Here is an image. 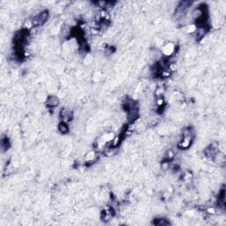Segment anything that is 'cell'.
<instances>
[{
    "label": "cell",
    "mask_w": 226,
    "mask_h": 226,
    "mask_svg": "<svg viewBox=\"0 0 226 226\" xmlns=\"http://www.w3.org/2000/svg\"><path fill=\"white\" fill-rule=\"evenodd\" d=\"M58 128H59L62 134H66L67 132H68V126H67V125L65 122H62V123L59 124Z\"/></svg>",
    "instance_id": "2"
},
{
    "label": "cell",
    "mask_w": 226,
    "mask_h": 226,
    "mask_svg": "<svg viewBox=\"0 0 226 226\" xmlns=\"http://www.w3.org/2000/svg\"><path fill=\"white\" fill-rule=\"evenodd\" d=\"M48 16H49V13H48L47 11H44V12H40L39 14H37V15H36L34 18H33V21H32L33 25L36 27L42 25V24L47 21Z\"/></svg>",
    "instance_id": "1"
}]
</instances>
